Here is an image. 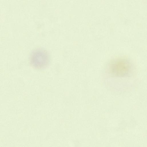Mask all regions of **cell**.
<instances>
[{
	"label": "cell",
	"mask_w": 147,
	"mask_h": 147,
	"mask_svg": "<svg viewBox=\"0 0 147 147\" xmlns=\"http://www.w3.org/2000/svg\"><path fill=\"white\" fill-rule=\"evenodd\" d=\"M50 60L48 52L41 48L34 49L31 53L29 61L31 65L37 69H42L46 67Z\"/></svg>",
	"instance_id": "cell-2"
},
{
	"label": "cell",
	"mask_w": 147,
	"mask_h": 147,
	"mask_svg": "<svg viewBox=\"0 0 147 147\" xmlns=\"http://www.w3.org/2000/svg\"><path fill=\"white\" fill-rule=\"evenodd\" d=\"M110 73L113 76L122 77L127 76L131 71V62L127 59L118 58L111 60L109 63Z\"/></svg>",
	"instance_id": "cell-1"
}]
</instances>
